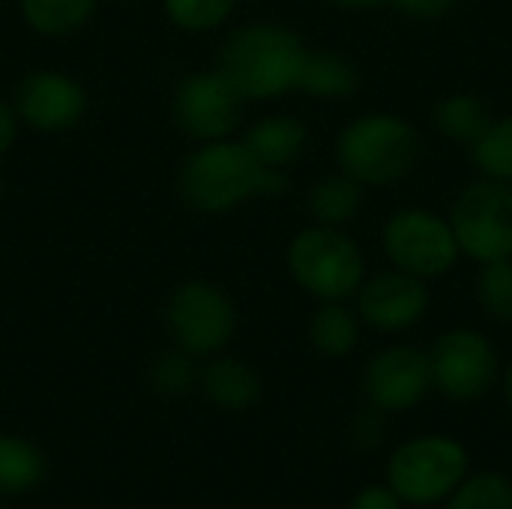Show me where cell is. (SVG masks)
I'll list each match as a JSON object with an SVG mask.
<instances>
[{"mask_svg": "<svg viewBox=\"0 0 512 509\" xmlns=\"http://www.w3.org/2000/svg\"><path fill=\"white\" fill-rule=\"evenodd\" d=\"M303 39L276 21H252L231 30L219 48V66L228 81L252 99H276L300 84L303 60H306Z\"/></svg>", "mask_w": 512, "mask_h": 509, "instance_id": "7a4b0ae2", "label": "cell"}, {"mask_svg": "<svg viewBox=\"0 0 512 509\" xmlns=\"http://www.w3.org/2000/svg\"><path fill=\"white\" fill-rule=\"evenodd\" d=\"M45 477L42 450L18 435H0V495H24Z\"/></svg>", "mask_w": 512, "mask_h": 509, "instance_id": "ffe728a7", "label": "cell"}, {"mask_svg": "<svg viewBox=\"0 0 512 509\" xmlns=\"http://www.w3.org/2000/svg\"><path fill=\"white\" fill-rule=\"evenodd\" d=\"M444 504V509H512V480L501 471H474Z\"/></svg>", "mask_w": 512, "mask_h": 509, "instance_id": "7402d4cb", "label": "cell"}, {"mask_svg": "<svg viewBox=\"0 0 512 509\" xmlns=\"http://www.w3.org/2000/svg\"><path fill=\"white\" fill-rule=\"evenodd\" d=\"M384 411L366 405L363 411L354 414L351 420V441L357 444V450H378L387 438V423H384Z\"/></svg>", "mask_w": 512, "mask_h": 509, "instance_id": "4316f807", "label": "cell"}, {"mask_svg": "<svg viewBox=\"0 0 512 509\" xmlns=\"http://www.w3.org/2000/svg\"><path fill=\"white\" fill-rule=\"evenodd\" d=\"M477 300L492 321L512 324V258L480 264Z\"/></svg>", "mask_w": 512, "mask_h": 509, "instance_id": "484cf974", "label": "cell"}, {"mask_svg": "<svg viewBox=\"0 0 512 509\" xmlns=\"http://www.w3.org/2000/svg\"><path fill=\"white\" fill-rule=\"evenodd\" d=\"M354 297L360 321L378 333H405L417 327L429 312L426 279L396 267L366 276Z\"/></svg>", "mask_w": 512, "mask_h": 509, "instance_id": "4fadbf2b", "label": "cell"}, {"mask_svg": "<svg viewBox=\"0 0 512 509\" xmlns=\"http://www.w3.org/2000/svg\"><path fill=\"white\" fill-rule=\"evenodd\" d=\"M504 396H507V405L512 408V363L507 366V372H504Z\"/></svg>", "mask_w": 512, "mask_h": 509, "instance_id": "1f68e13d", "label": "cell"}, {"mask_svg": "<svg viewBox=\"0 0 512 509\" xmlns=\"http://www.w3.org/2000/svg\"><path fill=\"white\" fill-rule=\"evenodd\" d=\"M468 474L471 456L453 435L408 438L387 459V486L405 507L444 504Z\"/></svg>", "mask_w": 512, "mask_h": 509, "instance_id": "277c9868", "label": "cell"}, {"mask_svg": "<svg viewBox=\"0 0 512 509\" xmlns=\"http://www.w3.org/2000/svg\"><path fill=\"white\" fill-rule=\"evenodd\" d=\"M165 330L174 339V348L207 360L222 354L237 333V309L231 297L207 279L180 282L165 300Z\"/></svg>", "mask_w": 512, "mask_h": 509, "instance_id": "8992f818", "label": "cell"}, {"mask_svg": "<svg viewBox=\"0 0 512 509\" xmlns=\"http://www.w3.org/2000/svg\"><path fill=\"white\" fill-rule=\"evenodd\" d=\"M0 509H6V507H3V504H0Z\"/></svg>", "mask_w": 512, "mask_h": 509, "instance_id": "836d02e7", "label": "cell"}, {"mask_svg": "<svg viewBox=\"0 0 512 509\" xmlns=\"http://www.w3.org/2000/svg\"><path fill=\"white\" fill-rule=\"evenodd\" d=\"M429 366L432 387L459 405L486 399L501 378V360L492 339L471 327L441 333L429 348Z\"/></svg>", "mask_w": 512, "mask_h": 509, "instance_id": "9c48e42d", "label": "cell"}, {"mask_svg": "<svg viewBox=\"0 0 512 509\" xmlns=\"http://www.w3.org/2000/svg\"><path fill=\"white\" fill-rule=\"evenodd\" d=\"M348 509H405V504L387 483H372V486H363L354 495Z\"/></svg>", "mask_w": 512, "mask_h": 509, "instance_id": "83f0119b", "label": "cell"}, {"mask_svg": "<svg viewBox=\"0 0 512 509\" xmlns=\"http://www.w3.org/2000/svg\"><path fill=\"white\" fill-rule=\"evenodd\" d=\"M123 3H138V0H123Z\"/></svg>", "mask_w": 512, "mask_h": 509, "instance_id": "d6a6232c", "label": "cell"}, {"mask_svg": "<svg viewBox=\"0 0 512 509\" xmlns=\"http://www.w3.org/2000/svg\"><path fill=\"white\" fill-rule=\"evenodd\" d=\"M399 12L411 15V18H441L447 12L456 9L459 0H390Z\"/></svg>", "mask_w": 512, "mask_h": 509, "instance_id": "f1b7e54d", "label": "cell"}, {"mask_svg": "<svg viewBox=\"0 0 512 509\" xmlns=\"http://www.w3.org/2000/svg\"><path fill=\"white\" fill-rule=\"evenodd\" d=\"M198 387L222 411H249L264 396V381L258 369L240 357L213 354L198 372Z\"/></svg>", "mask_w": 512, "mask_h": 509, "instance_id": "5bb4252c", "label": "cell"}, {"mask_svg": "<svg viewBox=\"0 0 512 509\" xmlns=\"http://www.w3.org/2000/svg\"><path fill=\"white\" fill-rule=\"evenodd\" d=\"M162 9L183 33H210L234 15L237 0H162Z\"/></svg>", "mask_w": 512, "mask_h": 509, "instance_id": "d4e9b609", "label": "cell"}, {"mask_svg": "<svg viewBox=\"0 0 512 509\" xmlns=\"http://www.w3.org/2000/svg\"><path fill=\"white\" fill-rule=\"evenodd\" d=\"M360 330L363 321L357 309L348 306V300L318 303V309L309 318V342L321 357L330 360H342L354 354V348L360 345Z\"/></svg>", "mask_w": 512, "mask_h": 509, "instance_id": "2e32d148", "label": "cell"}, {"mask_svg": "<svg viewBox=\"0 0 512 509\" xmlns=\"http://www.w3.org/2000/svg\"><path fill=\"white\" fill-rule=\"evenodd\" d=\"M198 360L180 348H171V351H162L153 363H150V387L159 393V396H168V399H177V396H186L192 387H198Z\"/></svg>", "mask_w": 512, "mask_h": 509, "instance_id": "cb8c5ba5", "label": "cell"}, {"mask_svg": "<svg viewBox=\"0 0 512 509\" xmlns=\"http://www.w3.org/2000/svg\"><path fill=\"white\" fill-rule=\"evenodd\" d=\"M240 141L249 147V153L261 165L291 168L297 159H303L309 147V129L294 114H270V117L255 120Z\"/></svg>", "mask_w": 512, "mask_h": 509, "instance_id": "9a60e30c", "label": "cell"}, {"mask_svg": "<svg viewBox=\"0 0 512 509\" xmlns=\"http://www.w3.org/2000/svg\"><path fill=\"white\" fill-rule=\"evenodd\" d=\"M339 171L363 186H390L405 180L423 159L417 126L399 114L375 111L354 117L336 138Z\"/></svg>", "mask_w": 512, "mask_h": 509, "instance_id": "3957f363", "label": "cell"}, {"mask_svg": "<svg viewBox=\"0 0 512 509\" xmlns=\"http://www.w3.org/2000/svg\"><path fill=\"white\" fill-rule=\"evenodd\" d=\"M288 270L318 303L351 300L366 279V258L345 228L315 222L288 243Z\"/></svg>", "mask_w": 512, "mask_h": 509, "instance_id": "5b68a950", "label": "cell"}, {"mask_svg": "<svg viewBox=\"0 0 512 509\" xmlns=\"http://www.w3.org/2000/svg\"><path fill=\"white\" fill-rule=\"evenodd\" d=\"M432 120H435L438 132H444L447 138L462 141V144H474L495 117H492L489 105L480 96H474V93H453V96H444L435 105Z\"/></svg>", "mask_w": 512, "mask_h": 509, "instance_id": "44dd1931", "label": "cell"}, {"mask_svg": "<svg viewBox=\"0 0 512 509\" xmlns=\"http://www.w3.org/2000/svg\"><path fill=\"white\" fill-rule=\"evenodd\" d=\"M477 171L489 180L512 183V117L492 120L486 132L471 144Z\"/></svg>", "mask_w": 512, "mask_h": 509, "instance_id": "603a6c76", "label": "cell"}, {"mask_svg": "<svg viewBox=\"0 0 512 509\" xmlns=\"http://www.w3.org/2000/svg\"><path fill=\"white\" fill-rule=\"evenodd\" d=\"M381 243L387 261L417 279H438L462 258L450 219L426 207L396 210L381 231Z\"/></svg>", "mask_w": 512, "mask_h": 509, "instance_id": "52a82bcc", "label": "cell"}, {"mask_svg": "<svg viewBox=\"0 0 512 509\" xmlns=\"http://www.w3.org/2000/svg\"><path fill=\"white\" fill-rule=\"evenodd\" d=\"M12 108L21 126L33 132H69L87 111L84 87L60 69H33L12 90Z\"/></svg>", "mask_w": 512, "mask_h": 509, "instance_id": "7c38bea8", "label": "cell"}, {"mask_svg": "<svg viewBox=\"0 0 512 509\" xmlns=\"http://www.w3.org/2000/svg\"><path fill=\"white\" fill-rule=\"evenodd\" d=\"M447 219L462 255L477 264L512 258V183L483 177L465 186Z\"/></svg>", "mask_w": 512, "mask_h": 509, "instance_id": "ba28073f", "label": "cell"}, {"mask_svg": "<svg viewBox=\"0 0 512 509\" xmlns=\"http://www.w3.org/2000/svg\"><path fill=\"white\" fill-rule=\"evenodd\" d=\"M330 6L336 9H345V12H366V9H381L387 6L390 0H327Z\"/></svg>", "mask_w": 512, "mask_h": 509, "instance_id": "4dcf8cb0", "label": "cell"}, {"mask_svg": "<svg viewBox=\"0 0 512 509\" xmlns=\"http://www.w3.org/2000/svg\"><path fill=\"white\" fill-rule=\"evenodd\" d=\"M99 0H18L24 24L48 39L78 33L93 15Z\"/></svg>", "mask_w": 512, "mask_h": 509, "instance_id": "d6986e66", "label": "cell"}, {"mask_svg": "<svg viewBox=\"0 0 512 509\" xmlns=\"http://www.w3.org/2000/svg\"><path fill=\"white\" fill-rule=\"evenodd\" d=\"M357 87H360V72L348 57L330 48L306 51L297 90L324 102H336V99H348Z\"/></svg>", "mask_w": 512, "mask_h": 509, "instance_id": "e0dca14e", "label": "cell"}, {"mask_svg": "<svg viewBox=\"0 0 512 509\" xmlns=\"http://www.w3.org/2000/svg\"><path fill=\"white\" fill-rule=\"evenodd\" d=\"M288 186L285 168L261 165L237 138L198 144L177 171V192L198 213H231L252 198H279Z\"/></svg>", "mask_w": 512, "mask_h": 509, "instance_id": "6da1fadb", "label": "cell"}, {"mask_svg": "<svg viewBox=\"0 0 512 509\" xmlns=\"http://www.w3.org/2000/svg\"><path fill=\"white\" fill-rule=\"evenodd\" d=\"M306 207L318 225L345 228L363 207V183H357L345 171L330 174L309 189Z\"/></svg>", "mask_w": 512, "mask_h": 509, "instance_id": "ac0fdd59", "label": "cell"}, {"mask_svg": "<svg viewBox=\"0 0 512 509\" xmlns=\"http://www.w3.org/2000/svg\"><path fill=\"white\" fill-rule=\"evenodd\" d=\"M18 129H21V120L12 108V102H0V156H6L12 150Z\"/></svg>", "mask_w": 512, "mask_h": 509, "instance_id": "f546056e", "label": "cell"}, {"mask_svg": "<svg viewBox=\"0 0 512 509\" xmlns=\"http://www.w3.org/2000/svg\"><path fill=\"white\" fill-rule=\"evenodd\" d=\"M246 96L228 81L222 69H201L189 72L171 99V114L177 129L204 144V141H222L234 138V132L243 123Z\"/></svg>", "mask_w": 512, "mask_h": 509, "instance_id": "30bf717a", "label": "cell"}, {"mask_svg": "<svg viewBox=\"0 0 512 509\" xmlns=\"http://www.w3.org/2000/svg\"><path fill=\"white\" fill-rule=\"evenodd\" d=\"M432 390L429 351H420L414 345H390L366 363V402L384 414H405L417 408Z\"/></svg>", "mask_w": 512, "mask_h": 509, "instance_id": "8fae6325", "label": "cell"}]
</instances>
